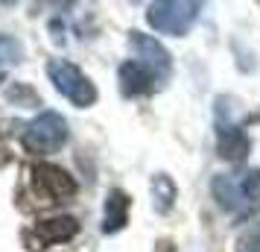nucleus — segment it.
Wrapping results in <instances>:
<instances>
[{
  "label": "nucleus",
  "instance_id": "nucleus-15",
  "mask_svg": "<svg viewBox=\"0 0 260 252\" xmlns=\"http://www.w3.org/2000/svg\"><path fill=\"white\" fill-rule=\"evenodd\" d=\"M9 100H26L29 106H38V94L32 88H26V85H15L9 88Z\"/></svg>",
  "mask_w": 260,
  "mask_h": 252
},
{
  "label": "nucleus",
  "instance_id": "nucleus-7",
  "mask_svg": "<svg viewBox=\"0 0 260 252\" xmlns=\"http://www.w3.org/2000/svg\"><path fill=\"white\" fill-rule=\"evenodd\" d=\"M158 79H155L152 73L141 68L135 59L123 62L120 65V88H123V94L126 97H143V94H152Z\"/></svg>",
  "mask_w": 260,
  "mask_h": 252
},
{
  "label": "nucleus",
  "instance_id": "nucleus-10",
  "mask_svg": "<svg viewBox=\"0 0 260 252\" xmlns=\"http://www.w3.org/2000/svg\"><path fill=\"white\" fill-rule=\"evenodd\" d=\"M213 197H216V203L228 208V211H240L243 203H248L246 193H243V182L231 179V176H216L213 179Z\"/></svg>",
  "mask_w": 260,
  "mask_h": 252
},
{
  "label": "nucleus",
  "instance_id": "nucleus-11",
  "mask_svg": "<svg viewBox=\"0 0 260 252\" xmlns=\"http://www.w3.org/2000/svg\"><path fill=\"white\" fill-rule=\"evenodd\" d=\"M152 200H155V211H161V214H167L176 203V185L167 173H158L152 179Z\"/></svg>",
  "mask_w": 260,
  "mask_h": 252
},
{
  "label": "nucleus",
  "instance_id": "nucleus-2",
  "mask_svg": "<svg viewBox=\"0 0 260 252\" xmlns=\"http://www.w3.org/2000/svg\"><path fill=\"white\" fill-rule=\"evenodd\" d=\"M68 141V123L59 111H44L38 115L29 126H26L21 144L36 153V156H47V153H59Z\"/></svg>",
  "mask_w": 260,
  "mask_h": 252
},
{
  "label": "nucleus",
  "instance_id": "nucleus-14",
  "mask_svg": "<svg viewBox=\"0 0 260 252\" xmlns=\"http://www.w3.org/2000/svg\"><path fill=\"white\" fill-rule=\"evenodd\" d=\"M243 193H246L248 203H257L260 200V170L246 173V179H243Z\"/></svg>",
  "mask_w": 260,
  "mask_h": 252
},
{
  "label": "nucleus",
  "instance_id": "nucleus-16",
  "mask_svg": "<svg viewBox=\"0 0 260 252\" xmlns=\"http://www.w3.org/2000/svg\"><path fill=\"white\" fill-rule=\"evenodd\" d=\"M0 82H3V73H0Z\"/></svg>",
  "mask_w": 260,
  "mask_h": 252
},
{
  "label": "nucleus",
  "instance_id": "nucleus-9",
  "mask_svg": "<svg viewBox=\"0 0 260 252\" xmlns=\"http://www.w3.org/2000/svg\"><path fill=\"white\" fill-rule=\"evenodd\" d=\"M248 153V138L240 126H222L219 123V156L231 161H243Z\"/></svg>",
  "mask_w": 260,
  "mask_h": 252
},
{
  "label": "nucleus",
  "instance_id": "nucleus-4",
  "mask_svg": "<svg viewBox=\"0 0 260 252\" xmlns=\"http://www.w3.org/2000/svg\"><path fill=\"white\" fill-rule=\"evenodd\" d=\"M129 44H132V53H135V62H138L141 68H146L158 82L170 76L173 62H170V53H167V47H161L158 38L146 36V33H132Z\"/></svg>",
  "mask_w": 260,
  "mask_h": 252
},
{
  "label": "nucleus",
  "instance_id": "nucleus-6",
  "mask_svg": "<svg viewBox=\"0 0 260 252\" xmlns=\"http://www.w3.org/2000/svg\"><path fill=\"white\" fill-rule=\"evenodd\" d=\"M79 232V223L73 217H53V220H41L26 232V243L29 249H41L50 243H61V240H71Z\"/></svg>",
  "mask_w": 260,
  "mask_h": 252
},
{
  "label": "nucleus",
  "instance_id": "nucleus-3",
  "mask_svg": "<svg viewBox=\"0 0 260 252\" xmlns=\"http://www.w3.org/2000/svg\"><path fill=\"white\" fill-rule=\"evenodd\" d=\"M202 12V3H184V0H167V3H152L146 21L152 30L164 36H184L190 26L196 24Z\"/></svg>",
  "mask_w": 260,
  "mask_h": 252
},
{
  "label": "nucleus",
  "instance_id": "nucleus-5",
  "mask_svg": "<svg viewBox=\"0 0 260 252\" xmlns=\"http://www.w3.org/2000/svg\"><path fill=\"white\" fill-rule=\"evenodd\" d=\"M32 182L41 197H47V203H68L76 193V182L68 170L56 164H36L32 167Z\"/></svg>",
  "mask_w": 260,
  "mask_h": 252
},
{
  "label": "nucleus",
  "instance_id": "nucleus-12",
  "mask_svg": "<svg viewBox=\"0 0 260 252\" xmlns=\"http://www.w3.org/2000/svg\"><path fill=\"white\" fill-rule=\"evenodd\" d=\"M237 252H260V217L237 238Z\"/></svg>",
  "mask_w": 260,
  "mask_h": 252
},
{
  "label": "nucleus",
  "instance_id": "nucleus-1",
  "mask_svg": "<svg viewBox=\"0 0 260 252\" xmlns=\"http://www.w3.org/2000/svg\"><path fill=\"white\" fill-rule=\"evenodd\" d=\"M47 76H50V82L56 85V91L68 97L73 106L88 108V106H94V103H96L94 82H91V79H88V76H85V73L73 65V62L53 59L47 65Z\"/></svg>",
  "mask_w": 260,
  "mask_h": 252
},
{
  "label": "nucleus",
  "instance_id": "nucleus-13",
  "mask_svg": "<svg viewBox=\"0 0 260 252\" xmlns=\"http://www.w3.org/2000/svg\"><path fill=\"white\" fill-rule=\"evenodd\" d=\"M24 56V50L21 44L9 36H0V65H12V62H21Z\"/></svg>",
  "mask_w": 260,
  "mask_h": 252
},
{
  "label": "nucleus",
  "instance_id": "nucleus-8",
  "mask_svg": "<svg viewBox=\"0 0 260 252\" xmlns=\"http://www.w3.org/2000/svg\"><path fill=\"white\" fill-rule=\"evenodd\" d=\"M129 208H132V200L126 197L123 191H114L108 193L106 200V217H103V232H120V229L129 223Z\"/></svg>",
  "mask_w": 260,
  "mask_h": 252
}]
</instances>
